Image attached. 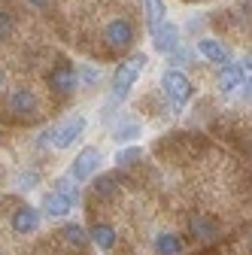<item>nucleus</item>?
<instances>
[{"label": "nucleus", "instance_id": "f257e3e1", "mask_svg": "<svg viewBox=\"0 0 252 255\" xmlns=\"http://www.w3.org/2000/svg\"><path fill=\"white\" fill-rule=\"evenodd\" d=\"M143 67H146V52H134L131 58H125L119 67H116V73H113V91H110L116 104L125 101V98L131 94V88H134V82L140 79Z\"/></svg>", "mask_w": 252, "mask_h": 255}, {"label": "nucleus", "instance_id": "f03ea898", "mask_svg": "<svg viewBox=\"0 0 252 255\" xmlns=\"http://www.w3.org/2000/svg\"><path fill=\"white\" fill-rule=\"evenodd\" d=\"M161 88H164V98H167V104H170L173 113H179L188 101H192V94H195L192 79H188L182 70H176V67H167V70H164Z\"/></svg>", "mask_w": 252, "mask_h": 255}, {"label": "nucleus", "instance_id": "7ed1b4c3", "mask_svg": "<svg viewBox=\"0 0 252 255\" xmlns=\"http://www.w3.org/2000/svg\"><path fill=\"white\" fill-rule=\"evenodd\" d=\"M104 43L113 49V52H125L134 46V24L128 18H113L107 27H104Z\"/></svg>", "mask_w": 252, "mask_h": 255}, {"label": "nucleus", "instance_id": "20e7f679", "mask_svg": "<svg viewBox=\"0 0 252 255\" xmlns=\"http://www.w3.org/2000/svg\"><path fill=\"white\" fill-rule=\"evenodd\" d=\"M101 149L98 146H85L76 158H73V164H70V173L67 176H73L76 182H85V179H91L94 173H98V167H101Z\"/></svg>", "mask_w": 252, "mask_h": 255}, {"label": "nucleus", "instance_id": "39448f33", "mask_svg": "<svg viewBox=\"0 0 252 255\" xmlns=\"http://www.w3.org/2000/svg\"><path fill=\"white\" fill-rule=\"evenodd\" d=\"M82 131H85V116H70V119H64L61 125H55L52 128V143H55V149H70L82 137Z\"/></svg>", "mask_w": 252, "mask_h": 255}, {"label": "nucleus", "instance_id": "423d86ee", "mask_svg": "<svg viewBox=\"0 0 252 255\" xmlns=\"http://www.w3.org/2000/svg\"><path fill=\"white\" fill-rule=\"evenodd\" d=\"M46 82H49V88L55 94H70L79 85V76H76V67H73L70 61H61V64H55V67L49 70Z\"/></svg>", "mask_w": 252, "mask_h": 255}, {"label": "nucleus", "instance_id": "0eeeda50", "mask_svg": "<svg viewBox=\"0 0 252 255\" xmlns=\"http://www.w3.org/2000/svg\"><path fill=\"white\" fill-rule=\"evenodd\" d=\"M9 113H15L18 119H34L40 113V101H37V94L30 91V88H12L9 94Z\"/></svg>", "mask_w": 252, "mask_h": 255}, {"label": "nucleus", "instance_id": "6e6552de", "mask_svg": "<svg viewBox=\"0 0 252 255\" xmlns=\"http://www.w3.org/2000/svg\"><path fill=\"white\" fill-rule=\"evenodd\" d=\"M152 46H155V52H161V55H170L173 49H179V27L173 21H161L158 27L152 30Z\"/></svg>", "mask_w": 252, "mask_h": 255}, {"label": "nucleus", "instance_id": "1a4fd4ad", "mask_svg": "<svg viewBox=\"0 0 252 255\" xmlns=\"http://www.w3.org/2000/svg\"><path fill=\"white\" fill-rule=\"evenodd\" d=\"M9 225H12L15 234H34V231L40 228V210L30 207V204L15 207V213H12V219H9Z\"/></svg>", "mask_w": 252, "mask_h": 255}, {"label": "nucleus", "instance_id": "9d476101", "mask_svg": "<svg viewBox=\"0 0 252 255\" xmlns=\"http://www.w3.org/2000/svg\"><path fill=\"white\" fill-rule=\"evenodd\" d=\"M243 79H246L243 64H234V61H228V64H222V67H219V91H222V94H231V91H237V88L243 85Z\"/></svg>", "mask_w": 252, "mask_h": 255}, {"label": "nucleus", "instance_id": "9b49d317", "mask_svg": "<svg viewBox=\"0 0 252 255\" xmlns=\"http://www.w3.org/2000/svg\"><path fill=\"white\" fill-rule=\"evenodd\" d=\"M40 207H43V213H46L49 219H64V216L73 210V204L61 195V191H55V188L43 195V204H40Z\"/></svg>", "mask_w": 252, "mask_h": 255}, {"label": "nucleus", "instance_id": "f8f14e48", "mask_svg": "<svg viewBox=\"0 0 252 255\" xmlns=\"http://www.w3.org/2000/svg\"><path fill=\"white\" fill-rule=\"evenodd\" d=\"M198 52H201L210 64H228V61H231L228 46L219 43V40H213V37H201V40H198Z\"/></svg>", "mask_w": 252, "mask_h": 255}, {"label": "nucleus", "instance_id": "ddd939ff", "mask_svg": "<svg viewBox=\"0 0 252 255\" xmlns=\"http://www.w3.org/2000/svg\"><path fill=\"white\" fill-rule=\"evenodd\" d=\"M140 134H143L140 122H137V119H128V116L119 119L116 128H113V140H116V143H134Z\"/></svg>", "mask_w": 252, "mask_h": 255}, {"label": "nucleus", "instance_id": "4468645a", "mask_svg": "<svg viewBox=\"0 0 252 255\" xmlns=\"http://www.w3.org/2000/svg\"><path fill=\"white\" fill-rule=\"evenodd\" d=\"M188 231H192L195 240H213L219 234V225L210 219V216H192V222H188Z\"/></svg>", "mask_w": 252, "mask_h": 255}, {"label": "nucleus", "instance_id": "2eb2a0df", "mask_svg": "<svg viewBox=\"0 0 252 255\" xmlns=\"http://www.w3.org/2000/svg\"><path fill=\"white\" fill-rule=\"evenodd\" d=\"M88 237H91L94 243H98L104 252H110V249L116 246V231L107 225V222H94V225H91V231H88Z\"/></svg>", "mask_w": 252, "mask_h": 255}, {"label": "nucleus", "instance_id": "dca6fc26", "mask_svg": "<svg viewBox=\"0 0 252 255\" xmlns=\"http://www.w3.org/2000/svg\"><path fill=\"white\" fill-rule=\"evenodd\" d=\"M155 252H158V255H179V252H182V240H179V234L161 231L158 237H155Z\"/></svg>", "mask_w": 252, "mask_h": 255}, {"label": "nucleus", "instance_id": "f3484780", "mask_svg": "<svg viewBox=\"0 0 252 255\" xmlns=\"http://www.w3.org/2000/svg\"><path fill=\"white\" fill-rule=\"evenodd\" d=\"M91 188H94V195H98V198H113L116 191H119V173H104V176H98Z\"/></svg>", "mask_w": 252, "mask_h": 255}, {"label": "nucleus", "instance_id": "a211bd4d", "mask_svg": "<svg viewBox=\"0 0 252 255\" xmlns=\"http://www.w3.org/2000/svg\"><path fill=\"white\" fill-rule=\"evenodd\" d=\"M143 6H146V24H149V30H155L164 21V15H167L164 0H143Z\"/></svg>", "mask_w": 252, "mask_h": 255}, {"label": "nucleus", "instance_id": "6ab92c4d", "mask_svg": "<svg viewBox=\"0 0 252 255\" xmlns=\"http://www.w3.org/2000/svg\"><path fill=\"white\" fill-rule=\"evenodd\" d=\"M61 237H64L70 246H76V249H85V243L91 240V237L85 234V228H82V225H76V222H70V225L61 228Z\"/></svg>", "mask_w": 252, "mask_h": 255}, {"label": "nucleus", "instance_id": "aec40b11", "mask_svg": "<svg viewBox=\"0 0 252 255\" xmlns=\"http://www.w3.org/2000/svg\"><path fill=\"white\" fill-rule=\"evenodd\" d=\"M55 191H61L70 204H76L79 201V185H76V179L73 176H61L58 182H55Z\"/></svg>", "mask_w": 252, "mask_h": 255}, {"label": "nucleus", "instance_id": "412c9836", "mask_svg": "<svg viewBox=\"0 0 252 255\" xmlns=\"http://www.w3.org/2000/svg\"><path fill=\"white\" fill-rule=\"evenodd\" d=\"M143 158V149L140 146H128V149H119V155H116V164L119 167H131V164H137Z\"/></svg>", "mask_w": 252, "mask_h": 255}, {"label": "nucleus", "instance_id": "4be33fe9", "mask_svg": "<svg viewBox=\"0 0 252 255\" xmlns=\"http://www.w3.org/2000/svg\"><path fill=\"white\" fill-rule=\"evenodd\" d=\"M104 79V70L101 67H91V64H88V67H82V82L85 85H98Z\"/></svg>", "mask_w": 252, "mask_h": 255}, {"label": "nucleus", "instance_id": "5701e85b", "mask_svg": "<svg viewBox=\"0 0 252 255\" xmlns=\"http://www.w3.org/2000/svg\"><path fill=\"white\" fill-rule=\"evenodd\" d=\"M12 24H15V21H12L9 12H0V40H6V37L12 34Z\"/></svg>", "mask_w": 252, "mask_h": 255}, {"label": "nucleus", "instance_id": "b1692460", "mask_svg": "<svg viewBox=\"0 0 252 255\" xmlns=\"http://www.w3.org/2000/svg\"><path fill=\"white\" fill-rule=\"evenodd\" d=\"M34 185H37V173L34 170H27V173L18 176V188H34Z\"/></svg>", "mask_w": 252, "mask_h": 255}, {"label": "nucleus", "instance_id": "393cba45", "mask_svg": "<svg viewBox=\"0 0 252 255\" xmlns=\"http://www.w3.org/2000/svg\"><path fill=\"white\" fill-rule=\"evenodd\" d=\"M240 88H243V101H246V104H252V79H243V85H240Z\"/></svg>", "mask_w": 252, "mask_h": 255}, {"label": "nucleus", "instance_id": "a878e982", "mask_svg": "<svg viewBox=\"0 0 252 255\" xmlns=\"http://www.w3.org/2000/svg\"><path fill=\"white\" fill-rule=\"evenodd\" d=\"M243 70H252V55H246V58H243Z\"/></svg>", "mask_w": 252, "mask_h": 255}, {"label": "nucleus", "instance_id": "bb28decb", "mask_svg": "<svg viewBox=\"0 0 252 255\" xmlns=\"http://www.w3.org/2000/svg\"><path fill=\"white\" fill-rule=\"evenodd\" d=\"M27 3H34V6H40V9H43V6H49V0H27Z\"/></svg>", "mask_w": 252, "mask_h": 255}, {"label": "nucleus", "instance_id": "cd10ccee", "mask_svg": "<svg viewBox=\"0 0 252 255\" xmlns=\"http://www.w3.org/2000/svg\"><path fill=\"white\" fill-rule=\"evenodd\" d=\"M3 82H6V73H3V70H0V85H3Z\"/></svg>", "mask_w": 252, "mask_h": 255}]
</instances>
